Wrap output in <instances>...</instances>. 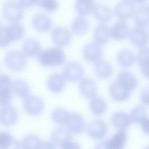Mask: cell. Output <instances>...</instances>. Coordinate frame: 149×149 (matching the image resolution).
<instances>
[{"label": "cell", "mask_w": 149, "mask_h": 149, "mask_svg": "<svg viewBox=\"0 0 149 149\" xmlns=\"http://www.w3.org/2000/svg\"><path fill=\"white\" fill-rule=\"evenodd\" d=\"M39 63L45 67L55 66L63 63L65 56L63 52L57 47H52L40 52L38 55Z\"/></svg>", "instance_id": "6da1fadb"}, {"label": "cell", "mask_w": 149, "mask_h": 149, "mask_svg": "<svg viewBox=\"0 0 149 149\" xmlns=\"http://www.w3.org/2000/svg\"><path fill=\"white\" fill-rule=\"evenodd\" d=\"M4 62L10 70L15 71H20L25 68L26 60L24 54L17 51L12 50L6 54Z\"/></svg>", "instance_id": "7a4b0ae2"}, {"label": "cell", "mask_w": 149, "mask_h": 149, "mask_svg": "<svg viewBox=\"0 0 149 149\" xmlns=\"http://www.w3.org/2000/svg\"><path fill=\"white\" fill-rule=\"evenodd\" d=\"M23 107L28 114L36 116L40 115L43 111L45 108V103L40 97L34 95H28L25 97Z\"/></svg>", "instance_id": "3957f363"}, {"label": "cell", "mask_w": 149, "mask_h": 149, "mask_svg": "<svg viewBox=\"0 0 149 149\" xmlns=\"http://www.w3.org/2000/svg\"><path fill=\"white\" fill-rule=\"evenodd\" d=\"M3 13L4 18L13 23H17L23 18L24 12L19 4L13 1H9L4 5Z\"/></svg>", "instance_id": "277c9868"}, {"label": "cell", "mask_w": 149, "mask_h": 149, "mask_svg": "<svg viewBox=\"0 0 149 149\" xmlns=\"http://www.w3.org/2000/svg\"><path fill=\"white\" fill-rule=\"evenodd\" d=\"M65 124L72 133L78 134L83 132L86 128V123L82 116L74 112H69Z\"/></svg>", "instance_id": "5b68a950"}, {"label": "cell", "mask_w": 149, "mask_h": 149, "mask_svg": "<svg viewBox=\"0 0 149 149\" xmlns=\"http://www.w3.org/2000/svg\"><path fill=\"white\" fill-rule=\"evenodd\" d=\"M84 70L79 63L71 61L66 64L63 70V76L66 80L72 82L78 81L82 78Z\"/></svg>", "instance_id": "8992f818"}, {"label": "cell", "mask_w": 149, "mask_h": 149, "mask_svg": "<svg viewBox=\"0 0 149 149\" xmlns=\"http://www.w3.org/2000/svg\"><path fill=\"white\" fill-rule=\"evenodd\" d=\"M12 83L8 76L0 75V104L2 106L7 105L11 100Z\"/></svg>", "instance_id": "52a82bcc"}, {"label": "cell", "mask_w": 149, "mask_h": 149, "mask_svg": "<svg viewBox=\"0 0 149 149\" xmlns=\"http://www.w3.org/2000/svg\"><path fill=\"white\" fill-rule=\"evenodd\" d=\"M131 91L120 82L117 80L112 83L109 88L111 97L115 100L123 102L127 100Z\"/></svg>", "instance_id": "ba28073f"}, {"label": "cell", "mask_w": 149, "mask_h": 149, "mask_svg": "<svg viewBox=\"0 0 149 149\" xmlns=\"http://www.w3.org/2000/svg\"><path fill=\"white\" fill-rule=\"evenodd\" d=\"M72 134L66 127H58L52 133L50 142L55 148L57 146L61 148L64 143L72 139Z\"/></svg>", "instance_id": "9c48e42d"}, {"label": "cell", "mask_w": 149, "mask_h": 149, "mask_svg": "<svg viewBox=\"0 0 149 149\" xmlns=\"http://www.w3.org/2000/svg\"><path fill=\"white\" fill-rule=\"evenodd\" d=\"M135 10L133 3L130 0H124L115 7L114 11L116 15L122 19H127L133 15Z\"/></svg>", "instance_id": "30bf717a"}, {"label": "cell", "mask_w": 149, "mask_h": 149, "mask_svg": "<svg viewBox=\"0 0 149 149\" xmlns=\"http://www.w3.org/2000/svg\"><path fill=\"white\" fill-rule=\"evenodd\" d=\"M52 38L57 46L64 47L68 45L71 40V35L66 29L62 27L54 28L52 33Z\"/></svg>", "instance_id": "8fae6325"}, {"label": "cell", "mask_w": 149, "mask_h": 149, "mask_svg": "<svg viewBox=\"0 0 149 149\" xmlns=\"http://www.w3.org/2000/svg\"><path fill=\"white\" fill-rule=\"evenodd\" d=\"M82 53L84 58L90 62L96 63L100 59L102 49L100 45L96 43L91 42L83 48Z\"/></svg>", "instance_id": "7c38bea8"}, {"label": "cell", "mask_w": 149, "mask_h": 149, "mask_svg": "<svg viewBox=\"0 0 149 149\" xmlns=\"http://www.w3.org/2000/svg\"><path fill=\"white\" fill-rule=\"evenodd\" d=\"M107 127L102 120L97 119L91 122L87 127L89 136L94 139H99L103 137L107 132Z\"/></svg>", "instance_id": "4fadbf2b"}, {"label": "cell", "mask_w": 149, "mask_h": 149, "mask_svg": "<svg viewBox=\"0 0 149 149\" xmlns=\"http://www.w3.org/2000/svg\"><path fill=\"white\" fill-rule=\"evenodd\" d=\"M129 36L130 41L138 47L144 46L148 40V34L143 28L137 26L130 30Z\"/></svg>", "instance_id": "5bb4252c"}, {"label": "cell", "mask_w": 149, "mask_h": 149, "mask_svg": "<svg viewBox=\"0 0 149 149\" xmlns=\"http://www.w3.org/2000/svg\"><path fill=\"white\" fill-rule=\"evenodd\" d=\"M127 134L124 130H119L104 143L106 148L121 149L124 146Z\"/></svg>", "instance_id": "9a60e30c"}, {"label": "cell", "mask_w": 149, "mask_h": 149, "mask_svg": "<svg viewBox=\"0 0 149 149\" xmlns=\"http://www.w3.org/2000/svg\"><path fill=\"white\" fill-rule=\"evenodd\" d=\"M79 89L81 94L88 99L94 97L97 93V86L95 82L88 78H84L80 81Z\"/></svg>", "instance_id": "2e32d148"}, {"label": "cell", "mask_w": 149, "mask_h": 149, "mask_svg": "<svg viewBox=\"0 0 149 149\" xmlns=\"http://www.w3.org/2000/svg\"><path fill=\"white\" fill-rule=\"evenodd\" d=\"M32 24L35 29L42 32L49 31L52 26L50 18L42 13H39L34 15L32 19Z\"/></svg>", "instance_id": "e0dca14e"}, {"label": "cell", "mask_w": 149, "mask_h": 149, "mask_svg": "<svg viewBox=\"0 0 149 149\" xmlns=\"http://www.w3.org/2000/svg\"><path fill=\"white\" fill-rule=\"evenodd\" d=\"M65 84L66 79L63 75L58 73L51 75L47 82L48 89L54 93H58L62 91Z\"/></svg>", "instance_id": "ac0fdd59"}, {"label": "cell", "mask_w": 149, "mask_h": 149, "mask_svg": "<svg viewBox=\"0 0 149 149\" xmlns=\"http://www.w3.org/2000/svg\"><path fill=\"white\" fill-rule=\"evenodd\" d=\"M137 62L140 67L141 73L145 77H149V48L143 46L140 49L137 56Z\"/></svg>", "instance_id": "d6986e66"}, {"label": "cell", "mask_w": 149, "mask_h": 149, "mask_svg": "<svg viewBox=\"0 0 149 149\" xmlns=\"http://www.w3.org/2000/svg\"><path fill=\"white\" fill-rule=\"evenodd\" d=\"M130 31L125 22L120 20L115 23L110 29L111 36L115 40H120L126 38Z\"/></svg>", "instance_id": "ffe728a7"}, {"label": "cell", "mask_w": 149, "mask_h": 149, "mask_svg": "<svg viewBox=\"0 0 149 149\" xmlns=\"http://www.w3.org/2000/svg\"><path fill=\"white\" fill-rule=\"evenodd\" d=\"M110 36L109 27L106 25L101 24L95 28L93 37L95 43L99 45H104L108 42Z\"/></svg>", "instance_id": "44dd1931"}, {"label": "cell", "mask_w": 149, "mask_h": 149, "mask_svg": "<svg viewBox=\"0 0 149 149\" xmlns=\"http://www.w3.org/2000/svg\"><path fill=\"white\" fill-rule=\"evenodd\" d=\"M94 70L96 76L104 79L111 77L113 72L112 67L109 63L100 59L95 63Z\"/></svg>", "instance_id": "7402d4cb"}, {"label": "cell", "mask_w": 149, "mask_h": 149, "mask_svg": "<svg viewBox=\"0 0 149 149\" xmlns=\"http://www.w3.org/2000/svg\"><path fill=\"white\" fill-rule=\"evenodd\" d=\"M17 116L16 110L11 106H4L0 111V121L4 125L13 124L16 121Z\"/></svg>", "instance_id": "603a6c76"}, {"label": "cell", "mask_w": 149, "mask_h": 149, "mask_svg": "<svg viewBox=\"0 0 149 149\" xmlns=\"http://www.w3.org/2000/svg\"><path fill=\"white\" fill-rule=\"evenodd\" d=\"M40 42L36 39L30 38L24 42L22 46L24 54L29 57H33L39 54L40 52Z\"/></svg>", "instance_id": "cb8c5ba5"}, {"label": "cell", "mask_w": 149, "mask_h": 149, "mask_svg": "<svg viewBox=\"0 0 149 149\" xmlns=\"http://www.w3.org/2000/svg\"><path fill=\"white\" fill-rule=\"evenodd\" d=\"M133 16L135 22L137 26L143 28L148 26V6H142L135 9Z\"/></svg>", "instance_id": "d4e9b609"}, {"label": "cell", "mask_w": 149, "mask_h": 149, "mask_svg": "<svg viewBox=\"0 0 149 149\" xmlns=\"http://www.w3.org/2000/svg\"><path fill=\"white\" fill-rule=\"evenodd\" d=\"M113 125L119 130H125L129 126L131 121L130 116L124 112L119 111L114 113L112 116Z\"/></svg>", "instance_id": "484cf974"}, {"label": "cell", "mask_w": 149, "mask_h": 149, "mask_svg": "<svg viewBox=\"0 0 149 149\" xmlns=\"http://www.w3.org/2000/svg\"><path fill=\"white\" fill-rule=\"evenodd\" d=\"M117 80L131 91L135 88L138 84L137 79L135 76L127 71L120 72L117 75Z\"/></svg>", "instance_id": "4316f807"}, {"label": "cell", "mask_w": 149, "mask_h": 149, "mask_svg": "<svg viewBox=\"0 0 149 149\" xmlns=\"http://www.w3.org/2000/svg\"><path fill=\"white\" fill-rule=\"evenodd\" d=\"M92 11L95 18L101 22H107L112 17L111 9L104 5L97 4L93 6Z\"/></svg>", "instance_id": "83f0119b"}, {"label": "cell", "mask_w": 149, "mask_h": 149, "mask_svg": "<svg viewBox=\"0 0 149 149\" xmlns=\"http://www.w3.org/2000/svg\"><path fill=\"white\" fill-rule=\"evenodd\" d=\"M89 28L88 20L82 16H79L75 19L71 26L72 32L77 36H81L86 33Z\"/></svg>", "instance_id": "f1b7e54d"}, {"label": "cell", "mask_w": 149, "mask_h": 149, "mask_svg": "<svg viewBox=\"0 0 149 149\" xmlns=\"http://www.w3.org/2000/svg\"><path fill=\"white\" fill-rule=\"evenodd\" d=\"M117 60L122 66L129 67L134 64L136 58L134 53L131 51L124 49L120 51L118 54Z\"/></svg>", "instance_id": "f546056e"}, {"label": "cell", "mask_w": 149, "mask_h": 149, "mask_svg": "<svg viewBox=\"0 0 149 149\" xmlns=\"http://www.w3.org/2000/svg\"><path fill=\"white\" fill-rule=\"evenodd\" d=\"M12 89L15 93L21 97H26L29 92V86L25 81L17 79L14 80L12 83Z\"/></svg>", "instance_id": "4dcf8cb0"}, {"label": "cell", "mask_w": 149, "mask_h": 149, "mask_svg": "<svg viewBox=\"0 0 149 149\" xmlns=\"http://www.w3.org/2000/svg\"><path fill=\"white\" fill-rule=\"evenodd\" d=\"M129 116L131 122L140 124L147 117L146 109L142 105L137 106L132 109Z\"/></svg>", "instance_id": "1f68e13d"}, {"label": "cell", "mask_w": 149, "mask_h": 149, "mask_svg": "<svg viewBox=\"0 0 149 149\" xmlns=\"http://www.w3.org/2000/svg\"><path fill=\"white\" fill-rule=\"evenodd\" d=\"M106 104L104 100L100 97L93 98L89 104V108L93 113L96 115L103 114L106 109Z\"/></svg>", "instance_id": "d6a6232c"}, {"label": "cell", "mask_w": 149, "mask_h": 149, "mask_svg": "<svg viewBox=\"0 0 149 149\" xmlns=\"http://www.w3.org/2000/svg\"><path fill=\"white\" fill-rule=\"evenodd\" d=\"M93 2L85 0H76L74 8L76 12L81 15H86L92 11Z\"/></svg>", "instance_id": "836d02e7"}, {"label": "cell", "mask_w": 149, "mask_h": 149, "mask_svg": "<svg viewBox=\"0 0 149 149\" xmlns=\"http://www.w3.org/2000/svg\"><path fill=\"white\" fill-rule=\"evenodd\" d=\"M69 112L60 107L54 109L51 113V118L56 124L60 125L65 124Z\"/></svg>", "instance_id": "e575fe53"}, {"label": "cell", "mask_w": 149, "mask_h": 149, "mask_svg": "<svg viewBox=\"0 0 149 149\" xmlns=\"http://www.w3.org/2000/svg\"><path fill=\"white\" fill-rule=\"evenodd\" d=\"M42 141V140L38 135L31 134L24 139L22 146L27 149H40Z\"/></svg>", "instance_id": "d590c367"}, {"label": "cell", "mask_w": 149, "mask_h": 149, "mask_svg": "<svg viewBox=\"0 0 149 149\" xmlns=\"http://www.w3.org/2000/svg\"><path fill=\"white\" fill-rule=\"evenodd\" d=\"M12 41L8 26L0 27V47H6Z\"/></svg>", "instance_id": "8d00e7d4"}, {"label": "cell", "mask_w": 149, "mask_h": 149, "mask_svg": "<svg viewBox=\"0 0 149 149\" xmlns=\"http://www.w3.org/2000/svg\"><path fill=\"white\" fill-rule=\"evenodd\" d=\"M8 27L13 41L18 40L23 36L24 29L20 24L17 23H13Z\"/></svg>", "instance_id": "74e56055"}, {"label": "cell", "mask_w": 149, "mask_h": 149, "mask_svg": "<svg viewBox=\"0 0 149 149\" xmlns=\"http://www.w3.org/2000/svg\"><path fill=\"white\" fill-rule=\"evenodd\" d=\"M36 5L49 12L55 11L58 7L56 0H37Z\"/></svg>", "instance_id": "f35d334b"}, {"label": "cell", "mask_w": 149, "mask_h": 149, "mask_svg": "<svg viewBox=\"0 0 149 149\" xmlns=\"http://www.w3.org/2000/svg\"><path fill=\"white\" fill-rule=\"evenodd\" d=\"M15 142L8 133L5 132H0V148H7L11 147Z\"/></svg>", "instance_id": "ab89813d"}, {"label": "cell", "mask_w": 149, "mask_h": 149, "mask_svg": "<svg viewBox=\"0 0 149 149\" xmlns=\"http://www.w3.org/2000/svg\"><path fill=\"white\" fill-rule=\"evenodd\" d=\"M61 148L63 149H79L80 146L76 142L72 139L64 143L61 147Z\"/></svg>", "instance_id": "60d3db41"}, {"label": "cell", "mask_w": 149, "mask_h": 149, "mask_svg": "<svg viewBox=\"0 0 149 149\" xmlns=\"http://www.w3.org/2000/svg\"><path fill=\"white\" fill-rule=\"evenodd\" d=\"M149 88L148 87L144 88L142 90L141 94V100L145 105H148L149 104Z\"/></svg>", "instance_id": "b9f144b4"}, {"label": "cell", "mask_w": 149, "mask_h": 149, "mask_svg": "<svg viewBox=\"0 0 149 149\" xmlns=\"http://www.w3.org/2000/svg\"><path fill=\"white\" fill-rule=\"evenodd\" d=\"M19 5L23 8H27L35 5L36 0H18Z\"/></svg>", "instance_id": "7bdbcfd3"}, {"label": "cell", "mask_w": 149, "mask_h": 149, "mask_svg": "<svg viewBox=\"0 0 149 149\" xmlns=\"http://www.w3.org/2000/svg\"><path fill=\"white\" fill-rule=\"evenodd\" d=\"M140 124L144 132L147 134H148L149 133L148 118L147 117H146Z\"/></svg>", "instance_id": "ee69618b"}, {"label": "cell", "mask_w": 149, "mask_h": 149, "mask_svg": "<svg viewBox=\"0 0 149 149\" xmlns=\"http://www.w3.org/2000/svg\"><path fill=\"white\" fill-rule=\"evenodd\" d=\"M132 1L137 3H143L145 2L146 0H130Z\"/></svg>", "instance_id": "f6af8a7d"}, {"label": "cell", "mask_w": 149, "mask_h": 149, "mask_svg": "<svg viewBox=\"0 0 149 149\" xmlns=\"http://www.w3.org/2000/svg\"><path fill=\"white\" fill-rule=\"evenodd\" d=\"M86 0V1H93V0Z\"/></svg>", "instance_id": "bcb514c9"}]
</instances>
